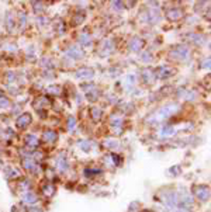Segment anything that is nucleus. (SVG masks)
Listing matches in <instances>:
<instances>
[{
    "label": "nucleus",
    "instance_id": "nucleus-1",
    "mask_svg": "<svg viewBox=\"0 0 211 212\" xmlns=\"http://www.w3.org/2000/svg\"><path fill=\"white\" fill-rule=\"evenodd\" d=\"M177 105H175V104H172V105H166V107H162V108L159 110V111H156L154 115L151 117V120H148V121H163L165 118H167L169 115H172L175 111H177Z\"/></svg>",
    "mask_w": 211,
    "mask_h": 212
},
{
    "label": "nucleus",
    "instance_id": "nucleus-2",
    "mask_svg": "<svg viewBox=\"0 0 211 212\" xmlns=\"http://www.w3.org/2000/svg\"><path fill=\"white\" fill-rule=\"evenodd\" d=\"M193 193H194V195H196L197 198L201 199V201H207V199L210 198V190L205 186L194 187V188H193Z\"/></svg>",
    "mask_w": 211,
    "mask_h": 212
},
{
    "label": "nucleus",
    "instance_id": "nucleus-3",
    "mask_svg": "<svg viewBox=\"0 0 211 212\" xmlns=\"http://www.w3.org/2000/svg\"><path fill=\"white\" fill-rule=\"evenodd\" d=\"M32 121L31 115L28 114V112H26V114H23V115L19 117V120L16 121V125L19 127V128H26L27 125H30Z\"/></svg>",
    "mask_w": 211,
    "mask_h": 212
},
{
    "label": "nucleus",
    "instance_id": "nucleus-4",
    "mask_svg": "<svg viewBox=\"0 0 211 212\" xmlns=\"http://www.w3.org/2000/svg\"><path fill=\"white\" fill-rule=\"evenodd\" d=\"M187 55H189V51L186 49L185 46H176L172 51V56H175V58H177V59H183Z\"/></svg>",
    "mask_w": 211,
    "mask_h": 212
},
{
    "label": "nucleus",
    "instance_id": "nucleus-5",
    "mask_svg": "<svg viewBox=\"0 0 211 212\" xmlns=\"http://www.w3.org/2000/svg\"><path fill=\"white\" fill-rule=\"evenodd\" d=\"M93 75H94V72L92 69H79L76 72V77H79V79H92Z\"/></svg>",
    "mask_w": 211,
    "mask_h": 212
},
{
    "label": "nucleus",
    "instance_id": "nucleus-6",
    "mask_svg": "<svg viewBox=\"0 0 211 212\" xmlns=\"http://www.w3.org/2000/svg\"><path fill=\"white\" fill-rule=\"evenodd\" d=\"M172 75H173V69L167 68V66H162V68L158 69V77H160V79H166V77L172 76Z\"/></svg>",
    "mask_w": 211,
    "mask_h": 212
},
{
    "label": "nucleus",
    "instance_id": "nucleus-7",
    "mask_svg": "<svg viewBox=\"0 0 211 212\" xmlns=\"http://www.w3.org/2000/svg\"><path fill=\"white\" fill-rule=\"evenodd\" d=\"M49 104H51V101H49L48 98H45V97H39V98L35 100L34 107H35V110H41L42 107H48Z\"/></svg>",
    "mask_w": 211,
    "mask_h": 212
},
{
    "label": "nucleus",
    "instance_id": "nucleus-8",
    "mask_svg": "<svg viewBox=\"0 0 211 212\" xmlns=\"http://www.w3.org/2000/svg\"><path fill=\"white\" fill-rule=\"evenodd\" d=\"M142 45H144V41L141 38H138V37L132 38L131 42H129V48H131L132 51H139L141 48H142Z\"/></svg>",
    "mask_w": 211,
    "mask_h": 212
},
{
    "label": "nucleus",
    "instance_id": "nucleus-9",
    "mask_svg": "<svg viewBox=\"0 0 211 212\" xmlns=\"http://www.w3.org/2000/svg\"><path fill=\"white\" fill-rule=\"evenodd\" d=\"M68 55L72 56L73 59H80L83 58V52L80 48H76V46H73V48H70L69 51H68Z\"/></svg>",
    "mask_w": 211,
    "mask_h": 212
},
{
    "label": "nucleus",
    "instance_id": "nucleus-10",
    "mask_svg": "<svg viewBox=\"0 0 211 212\" xmlns=\"http://www.w3.org/2000/svg\"><path fill=\"white\" fill-rule=\"evenodd\" d=\"M182 14H183V11H182L180 9H172V10H169L167 17L170 20H173V21H176V20L182 18Z\"/></svg>",
    "mask_w": 211,
    "mask_h": 212
},
{
    "label": "nucleus",
    "instance_id": "nucleus-11",
    "mask_svg": "<svg viewBox=\"0 0 211 212\" xmlns=\"http://www.w3.org/2000/svg\"><path fill=\"white\" fill-rule=\"evenodd\" d=\"M23 166L26 167L27 170H31V171H34V173H35V170L38 169V167H37V164H35V161L32 160V159H28V157L23 160Z\"/></svg>",
    "mask_w": 211,
    "mask_h": 212
},
{
    "label": "nucleus",
    "instance_id": "nucleus-12",
    "mask_svg": "<svg viewBox=\"0 0 211 212\" xmlns=\"http://www.w3.org/2000/svg\"><path fill=\"white\" fill-rule=\"evenodd\" d=\"M26 145L28 148H37L38 146V138L34 135L26 136Z\"/></svg>",
    "mask_w": 211,
    "mask_h": 212
},
{
    "label": "nucleus",
    "instance_id": "nucleus-13",
    "mask_svg": "<svg viewBox=\"0 0 211 212\" xmlns=\"http://www.w3.org/2000/svg\"><path fill=\"white\" fill-rule=\"evenodd\" d=\"M113 129L115 131V134H121L122 132V120L121 118H113Z\"/></svg>",
    "mask_w": 211,
    "mask_h": 212
},
{
    "label": "nucleus",
    "instance_id": "nucleus-14",
    "mask_svg": "<svg viewBox=\"0 0 211 212\" xmlns=\"http://www.w3.org/2000/svg\"><path fill=\"white\" fill-rule=\"evenodd\" d=\"M57 132H54V131H46V132H44V139L46 142H55L57 141Z\"/></svg>",
    "mask_w": 211,
    "mask_h": 212
},
{
    "label": "nucleus",
    "instance_id": "nucleus-15",
    "mask_svg": "<svg viewBox=\"0 0 211 212\" xmlns=\"http://www.w3.org/2000/svg\"><path fill=\"white\" fill-rule=\"evenodd\" d=\"M23 199L26 201V202H35L37 201V195L34 193H31V191H27V193H24V195H23Z\"/></svg>",
    "mask_w": 211,
    "mask_h": 212
},
{
    "label": "nucleus",
    "instance_id": "nucleus-16",
    "mask_svg": "<svg viewBox=\"0 0 211 212\" xmlns=\"http://www.w3.org/2000/svg\"><path fill=\"white\" fill-rule=\"evenodd\" d=\"M142 76H144V80H145L147 83H152V82L155 80V75L152 73V72H149V70H144Z\"/></svg>",
    "mask_w": 211,
    "mask_h": 212
},
{
    "label": "nucleus",
    "instance_id": "nucleus-17",
    "mask_svg": "<svg viewBox=\"0 0 211 212\" xmlns=\"http://www.w3.org/2000/svg\"><path fill=\"white\" fill-rule=\"evenodd\" d=\"M104 146L109 149H115L118 148V142L115 139H107V141H104Z\"/></svg>",
    "mask_w": 211,
    "mask_h": 212
},
{
    "label": "nucleus",
    "instance_id": "nucleus-18",
    "mask_svg": "<svg viewBox=\"0 0 211 212\" xmlns=\"http://www.w3.org/2000/svg\"><path fill=\"white\" fill-rule=\"evenodd\" d=\"M46 93H49V94H55V96H57V94L61 93V87L57 86V84H55V86H49V87L46 89Z\"/></svg>",
    "mask_w": 211,
    "mask_h": 212
},
{
    "label": "nucleus",
    "instance_id": "nucleus-19",
    "mask_svg": "<svg viewBox=\"0 0 211 212\" xmlns=\"http://www.w3.org/2000/svg\"><path fill=\"white\" fill-rule=\"evenodd\" d=\"M92 117L96 120V121H99L100 118H102V110H99V108H92Z\"/></svg>",
    "mask_w": 211,
    "mask_h": 212
},
{
    "label": "nucleus",
    "instance_id": "nucleus-20",
    "mask_svg": "<svg viewBox=\"0 0 211 212\" xmlns=\"http://www.w3.org/2000/svg\"><path fill=\"white\" fill-rule=\"evenodd\" d=\"M44 193H45V195H52V194L55 193V188H54V186L48 184V186L44 187Z\"/></svg>",
    "mask_w": 211,
    "mask_h": 212
},
{
    "label": "nucleus",
    "instance_id": "nucleus-21",
    "mask_svg": "<svg viewBox=\"0 0 211 212\" xmlns=\"http://www.w3.org/2000/svg\"><path fill=\"white\" fill-rule=\"evenodd\" d=\"M80 44H82V45H89L90 44V37L87 35V34L80 35Z\"/></svg>",
    "mask_w": 211,
    "mask_h": 212
},
{
    "label": "nucleus",
    "instance_id": "nucleus-22",
    "mask_svg": "<svg viewBox=\"0 0 211 212\" xmlns=\"http://www.w3.org/2000/svg\"><path fill=\"white\" fill-rule=\"evenodd\" d=\"M75 124H76V120H75L73 117H70L69 120H68V129H69L70 132H73V129H75Z\"/></svg>",
    "mask_w": 211,
    "mask_h": 212
},
{
    "label": "nucleus",
    "instance_id": "nucleus-23",
    "mask_svg": "<svg viewBox=\"0 0 211 212\" xmlns=\"http://www.w3.org/2000/svg\"><path fill=\"white\" fill-rule=\"evenodd\" d=\"M57 166H58V170H59V171H62V170H65V169H66V163H65L64 159H58Z\"/></svg>",
    "mask_w": 211,
    "mask_h": 212
},
{
    "label": "nucleus",
    "instance_id": "nucleus-24",
    "mask_svg": "<svg viewBox=\"0 0 211 212\" xmlns=\"http://www.w3.org/2000/svg\"><path fill=\"white\" fill-rule=\"evenodd\" d=\"M9 104H10V101L7 100L6 97L0 96V107H1V108H6V107H9Z\"/></svg>",
    "mask_w": 211,
    "mask_h": 212
},
{
    "label": "nucleus",
    "instance_id": "nucleus-25",
    "mask_svg": "<svg viewBox=\"0 0 211 212\" xmlns=\"http://www.w3.org/2000/svg\"><path fill=\"white\" fill-rule=\"evenodd\" d=\"M79 146H80V148H83V150H89L90 146H92V142L83 141V142H80V143H79Z\"/></svg>",
    "mask_w": 211,
    "mask_h": 212
},
{
    "label": "nucleus",
    "instance_id": "nucleus-26",
    "mask_svg": "<svg viewBox=\"0 0 211 212\" xmlns=\"http://www.w3.org/2000/svg\"><path fill=\"white\" fill-rule=\"evenodd\" d=\"M169 134H173V128H172V127H166V128H163V131H162V135H169Z\"/></svg>",
    "mask_w": 211,
    "mask_h": 212
},
{
    "label": "nucleus",
    "instance_id": "nucleus-27",
    "mask_svg": "<svg viewBox=\"0 0 211 212\" xmlns=\"http://www.w3.org/2000/svg\"><path fill=\"white\" fill-rule=\"evenodd\" d=\"M173 212H187L186 209H183V208H175L173 209Z\"/></svg>",
    "mask_w": 211,
    "mask_h": 212
}]
</instances>
